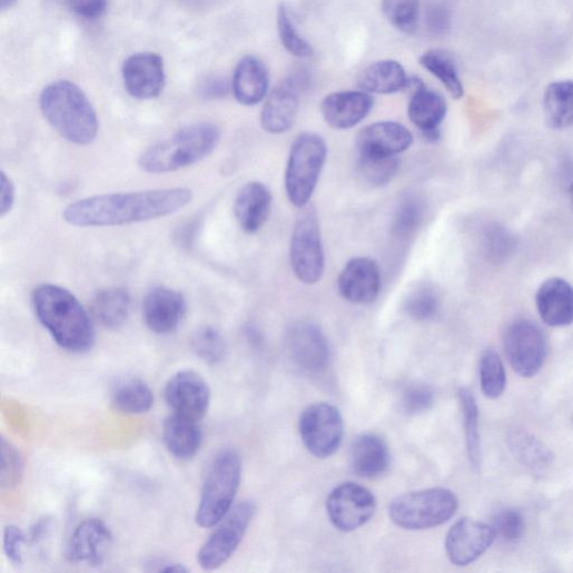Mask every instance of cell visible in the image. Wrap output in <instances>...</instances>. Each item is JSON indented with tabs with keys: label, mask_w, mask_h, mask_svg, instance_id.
Returning a JSON list of instances; mask_svg holds the SVG:
<instances>
[{
	"label": "cell",
	"mask_w": 573,
	"mask_h": 573,
	"mask_svg": "<svg viewBox=\"0 0 573 573\" xmlns=\"http://www.w3.org/2000/svg\"><path fill=\"white\" fill-rule=\"evenodd\" d=\"M192 200V190L181 187L102 195L70 205L63 219L78 228L139 224L174 215Z\"/></svg>",
	"instance_id": "6da1fadb"
},
{
	"label": "cell",
	"mask_w": 573,
	"mask_h": 573,
	"mask_svg": "<svg viewBox=\"0 0 573 573\" xmlns=\"http://www.w3.org/2000/svg\"><path fill=\"white\" fill-rule=\"evenodd\" d=\"M32 303L38 319L59 346L72 353H83L93 346V322L69 290L43 284L33 292Z\"/></svg>",
	"instance_id": "7a4b0ae2"
},
{
	"label": "cell",
	"mask_w": 573,
	"mask_h": 573,
	"mask_svg": "<svg viewBox=\"0 0 573 573\" xmlns=\"http://www.w3.org/2000/svg\"><path fill=\"white\" fill-rule=\"evenodd\" d=\"M40 107L49 124L68 141L85 146L97 138V113L75 83L58 81L48 86L40 97Z\"/></svg>",
	"instance_id": "3957f363"
},
{
	"label": "cell",
	"mask_w": 573,
	"mask_h": 573,
	"mask_svg": "<svg viewBox=\"0 0 573 573\" xmlns=\"http://www.w3.org/2000/svg\"><path fill=\"white\" fill-rule=\"evenodd\" d=\"M220 139L221 131L214 124L190 125L148 148L139 165L150 174L176 171L211 155Z\"/></svg>",
	"instance_id": "277c9868"
},
{
	"label": "cell",
	"mask_w": 573,
	"mask_h": 573,
	"mask_svg": "<svg viewBox=\"0 0 573 573\" xmlns=\"http://www.w3.org/2000/svg\"><path fill=\"white\" fill-rule=\"evenodd\" d=\"M241 471V460L235 451H224L215 458L196 516L201 527L218 525L231 511L240 486Z\"/></svg>",
	"instance_id": "5b68a950"
},
{
	"label": "cell",
	"mask_w": 573,
	"mask_h": 573,
	"mask_svg": "<svg viewBox=\"0 0 573 573\" xmlns=\"http://www.w3.org/2000/svg\"><path fill=\"white\" fill-rule=\"evenodd\" d=\"M327 158V145L313 132L299 135L290 149L285 186L289 202L304 209L310 202Z\"/></svg>",
	"instance_id": "8992f818"
},
{
	"label": "cell",
	"mask_w": 573,
	"mask_h": 573,
	"mask_svg": "<svg viewBox=\"0 0 573 573\" xmlns=\"http://www.w3.org/2000/svg\"><path fill=\"white\" fill-rule=\"evenodd\" d=\"M457 508L458 500L454 492L437 487L397 497L391 505L389 515L397 526L419 531L445 524Z\"/></svg>",
	"instance_id": "52a82bcc"
},
{
	"label": "cell",
	"mask_w": 573,
	"mask_h": 573,
	"mask_svg": "<svg viewBox=\"0 0 573 573\" xmlns=\"http://www.w3.org/2000/svg\"><path fill=\"white\" fill-rule=\"evenodd\" d=\"M290 266L305 285L320 281L325 271V254L318 218L313 209L302 213L290 240Z\"/></svg>",
	"instance_id": "ba28073f"
},
{
	"label": "cell",
	"mask_w": 573,
	"mask_h": 573,
	"mask_svg": "<svg viewBox=\"0 0 573 573\" xmlns=\"http://www.w3.org/2000/svg\"><path fill=\"white\" fill-rule=\"evenodd\" d=\"M255 514L256 505L250 501L233 507L201 547L198 555L200 565L206 570L224 565L239 547Z\"/></svg>",
	"instance_id": "9c48e42d"
},
{
	"label": "cell",
	"mask_w": 573,
	"mask_h": 573,
	"mask_svg": "<svg viewBox=\"0 0 573 573\" xmlns=\"http://www.w3.org/2000/svg\"><path fill=\"white\" fill-rule=\"evenodd\" d=\"M299 434L307 451L317 458H328L339 448L344 436L340 412L327 403L307 407L299 419Z\"/></svg>",
	"instance_id": "30bf717a"
},
{
	"label": "cell",
	"mask_w": 573,
	"mask_h": 573,
	"mask_svg": "<svg viewBox=\"0 0 573 573\" xmlns=\"http://www.w3.org/2000/svg\"><path fill=\"white\" fill-rule=\"evenodd\" d=\"M504 346L508 360L518 375L532 377L542 368L546 356V339L534 323H513L505 333Z\"/></svg>",
	"instance_id": "8fae6325"
},
{
	"label": "cell",
	"mask_w": 573,
	"mask_h": 573,
	"mask_svg": "<svg viewBox=\"0 0 573 573\" xmlns=\"http://www.w3.org/2000/svg\"><path fill=\"white\" fill-rule=\"evenodd\" d=\"M326 510L332 524L337 530L352 532L373 517L376 500L366 487L355 483H344L330 492Z\"/></svg>",
	"instance_id": "7c38bea8"
},
{
	"label": "cell",
	"mask_w": 573,
	"mask_h": 573,
	"mask_svg": "<svg viewBox=\"0 0 573 573\" xmlns=\"http://www.w3.org/2000/svg\"><path fill=\"white\" fill-rule=\"evenodd\" d=\"M308 83L307 75L299 70L289 75L274 89L261 111V126L267 132L279 135L294 126L300 96Z\"/></svg>",
	"instance_id": "4fadbf2b"
},
{
	"label": "cell",
	"mask_w": 573,
	"mask_h": 573,
	"mask_svg": "<svg viewBox=\"0 0 573 573\" xmlns=\"http://www.w3.org/2000/svg\"><path fill=\"white\" fill-rule=\"evenodd\" d=\"M165 399L174 414L200 422L208 414L211 391L200 374L180 371L168 379Z\"/></svg>",
	"instance_id": "5bb4252c"
},
{
	"label": "cell",
	"mask_w": 573,
	"mask_h": 573,
	"mask_svg": "<svg viewBox=\"0 0 573 573\" xmlns=\"http://www.w3.org/2000/svg\"><path fill=\"white\" fill-rule=\"evenodd\" d=\"M286 347L292 360L303 371L317 373L329 360V346L320 327L312 322L294 324L286 335Z\"/></svg>",
	"instance_id": "9a60e30c"
},
{
	"label": "cell",
	"mask_w": 573,
	"mask_h": 573,
	"mask_svg": "<svg viewBox=\"0 0 573 573\" xmlns=\"http://www.w3.org/2000/svg\"><path fill=\"white\" fill-rule=\"evenodd\" d=\"M495 537L492 525L473 518H462L447 534L446 552L454 564L465 566L484 554Z\"/></svg>",
	"instance_id": "2e32d148"
},
{
	"label": "cell",
	"mask_w": 573,
	"mask_h": 573,
	"mask_svg": "<svg viewBox=\"0 0 573 573\" xmlns=\"http://www.w3.org/2000/svg\"><path fill=\"white\" fill-rule=\"evenodd\" d=\"M337 287L340 296L350 304H372L381 290L377 263L366 257L349 260L338 276Z\"/></svg>",
	"instance_id": "e0dca14e"
},
{
	"label": "cell",
	"mask_w": 573,
	"mask_h": 573,
	"mask_svg": "<svg viewBox=\"0 0 573 573\" xmlns=\"http://www.w3.org/2000/svg\"><path fill=\"white\" fill-rule=\"evenodd\" d=\"M122 78L126 90L134 98H157L165 85L162 59L155 53L135 55L125 62Z\"/></svg>",
	"instance_id": "ac0fdd59"
},
{
	"label": "cell",
	"mask_w": 573,
	"mask_h": 573,
	"mask_svg": "<svg viewBox=\"0 0 573 573\" xmlns=\"http://www.w3.org/2000/svg\"><path fill=\"white\" fill-rule=\"evenodd\" d=\"M414 142L412 131L395 121H378L364 127L357 135L358 155L398 156Z\"/></svg>",
	"instance_id": "d6986e66"
},
{
	"label": "cell",
	"mask_w": 573,
	"mask_h": 573,
	"mask_svg": "<svg viewBox=\"0 0 573 573\" xmlns=\"http://www.w3.org/2000/svg\"><path fill=\"white\" fill-rule=\"evenodd\" d=\"M186 308V300L181 294L167 287H157L147 294L142 314L147 327L152 333L167 335L177 329Z\"/></svg>",
	"instance_id": "ffe728a7"
},
{
	"label": "cell",
	"mask_w": 573,
	"mask_h": 573,
	"mask_svg": "<svg viewBox=\"0 0 573 573\" xmlns=\"http://www.w3.org/2000/svg\"><path fill=\"white\" fill-rule=\"evenodd\" d=\"M112 543L109 527L99 518H88L72 533L66 556L71 562L101 564Z\"/></svg>",
	"instance_id": "44dd1931"
},
{
	"label": "cell",
	"mask_w": 573,
	"mask_h": 573,
	"mask_svg": "<svg viewBox=\"0 0 573 573\" xmlns=\"http://www.w3.org/2000/svg\"><path fill=\"white\" fill-rule=\"evenodd\" d=\"M374 100L365 91H340L324 98L320 111L328 126L338 130L350 129L371 112Z\"/></svg>",
	"instance_id": "7402d4cb"
},
{
	"label": "cell",
	"mask_w": 573,
	"mask_h": 573,
	"mask_svg": "<svg viewBox=\"0 0 573 573\" xmlns=\"http://www.w3.org/2000/svg\"><path fill=\"white\" fill-rule=\"evenodd\" d=\"M273 196L260 181H249L240 190L235 201V216L240 228L248 235L261 230L269 219Z\"/></svg>",
	"instance_id": "603a6c76"
},
{
	"label": "cell",
	"mask_w": 573,
	"mask_h": 573,
	"mask_svg": "<svg viewBox=\"0 0 573 573\" xmlns=\"http://www.w3.org/2000/svg\"><path fill=\"white\" fill-rule=\"evenodd\" d=\"M536 306L542 320L552 327L573 323V287L561 278L544 281L536 294Z\"/></svg>",
	"instance_id": "cb8c5ba5"
},
{
	"label": "cell",
	"mask_w": 573,
	"mask_h": 573,
	"mask_svg": "<svg viewBox=\"0 0 573 573\" xmlns=\"http://www.w3.org/2000/svg\"><path fill=\"white\" fill-rule=\"evenodd\" d=\"M408 115L424 138L435 142L441 138V126L447 115V103L441 93L424 85L412 92Z\"/></svg>",
	"instance_id": "d4e9b609"
},
{
	"label": "cell",
	"mask_w": 573,
	"mask_h": 573,
	"mask_svg": "<svg viewBox=\"0 0 573 573\" xmlns=\"http://www.w3.org/2000/svg\"><path fill=\"white\" fill-rule=\"evenodd\" d=\"M270 76L267 67L258 58L245 57L237 66L233 80V91L238 102L255 106L268 93Z\"/></svg>",
	"instance_id": "484cf974"
},
{
	"label": "cell",
	"mask_w": 573,
	"mask_h": 573,
	"mask_svg": "<svg viewBox=\"0 0 573 573\" xmlns=\"http://www.w3.org/2000/svg\"><path fill=\"white\" fill-rule=\"evenodd\" d=\"M353 471L360 477L375 478L391 466V452L384 439L365 434L356 438L350 449Z\"/></svg>",
	"instance_id": "4316f807"
},
{
	"label": "cell",
	"mask_w": 573,
	"mask_h": 573,
	"mask_svg": "<svg viewBox=\"0 0 573 573\" xmlns=\"http://www.w3.org/2000/svg\"><path fill=\"white\" fill-rule=\"evenodd\" d=\"M162 438L171 455L187 461L198 454L204 436L199 422L172 414L164 423Z\"/></svg>",
	"instance_id": "83f0119b"
},
{
	"label": "cell",
	"mask_w": 573,
	"mask_h": 573,
	"mask_svg": "<svg viewBox=\"0 0 573 573\" xmlns=\"http://www.w3.org/2000/svg\"><path fill=\"white\" fill-rule=\"evenodd\" d=\"M409 77L404 67L393 60L378 61L367 67L357 85L367 93L393 95L406 90Z\"/></svg>",
	"instance_id": "f1b7e54d"
},
{
	"label": "cell",
	"mask_w": 573,
	"mask_h": 573,
	"mask_svg": "<svg viewBox=\"0 0 573 573\" xmlns=\"http://www.w3.org/2000/svg\"><path fill=\"white\" fill-rule=\"evenodd\" d=\"M131 298L122 288H109L99 292L92 300L95 319L107 329H119L129 318Z\"/></svg>",
	"instance_id": "f546056e"
},
{
	"label": "cell",
	"mask_w": 573,
	"mask_h": 573,
	"mask_svg": "<svg viewBox=\"0 0 573 573\" xmlns=\"http://www.w3.org/2000/svg\"><path fill=\"white\" fill-rule=\"evenodd\" d=\"M543 106L546 121L552 128L573 126V81L551 83L545 90Z\"/></svg>",
	"instance_id": "4dcf8cb0"
},
{
	"label": "cell",
	"mask_w": 573,
	"mask_h": 573,
	"mask_svg": "<svg viewBox=\"0 0 573 573\" xmlns=\"http://www.w3.org/2000/svg\"><path fill=\"white\" fill-rule=\"evenodd\" d=\"M421 65L436 77L454 99L464 96V87L453 56L444 50H429L421 57Z\"/></svg>",
	"instance_id": "1f68e13d"
},
{
	"label": "cell",
	"mask_w": 573,
	"mask_h": 573,
	"mask_svg": "<svg viewBox=\"0 0 573 573\" xmlns=\"http://www.w3.org/2000/svg\"><path fill=\"white\" fill-rule=\"evenodd\" d=\"M113 407L128 415L148 413L154 405V396L142 379L131 378L124 382L112 395Z\"/></svg>",
	"instance_id": "d6a6232c"
},
{
	"label": "cell",
	"mask_w": 573,
	"mask_h": 573,
	"mask_svg": "<svg viewBox=\"0 0 573 573\" xmlns=\"http://www.w3.org/2000/svg\"><path fill=\"white\" fill-rule=\"evenodd\" d=\"M401 168L397 156L358 155V171L363 180L373 187L389 184Z\"/></svg>",
	"instance_id": "836d02e7"
},
{
	"label": "cell",
	"mask_w": 573,
	"mask_h": 573,
	"mask_svg": "<svg viewBox=\"0 0 573 573\" xmlns=\"http://www.w3.org/2000/svg\"><path fill=\"white\" fill-rule=\"evenodd\" d=\"M481 387L490 399L500 398L506 388V372L498 353L494 349L484 352L480 364Z\"/></svg>",
	"instance_id": "e575fe53"
},
{
	"label": "cell",
	"mask_w": 573,
	"mask_h": 573,
	"mask_svg": "<svg viewBox=\"0 0 573 573\" xmlns=\"http://www.w3.org/2000/svg\"><path fill=\"white\" fill-rule=\"evenodd\" d=\"M470 461L474 466L481 463L480 412L476 399L467 389H461L458 394Z\"/></svg>",
	"instance_id": "d590c367"
},
{
	"label": "cell",
	"mask_w": 573,
	"mask_h": 573,
	"mask_svg": "<svg viewBox=\"0 0 573 573\" xmlns=\"http://www.w3.org/2000/svg\"><path fill=\"white\" fill-rule=\"evenodd\" d=\"M425 213V204L419 197L405 198L396 210L393 234L401 240L411 238L422 226Z\"/></svg>",
	"instance_id": "8d00e7d4"
},
{
	"label": "cell",
	"mask_w": 573,
	"mask_h": 573,
	"mask_svg": "<svg viewBox=\"0 0 573 573\" xmlns=\"http://www.w3.org/2000/svg\"><path fill=\"white\" fill-rule=\"evenodd\" d=\"M382 12L389 23L405 34L416 31L421 0H382Z\"/></svg>",
	"instance_id": "74e56055"
},
{
	"label": "cell",
	"mask_w": 573,
	"mask_h": 573,
	"mask_svg": "<svg viewBox=\"0 0 573 573\" xmlns=\"http://www.w3.org/2000/svg\"><path fill=\"white\" fill-rule=\"evenodd\" d=\"M278 34L283 47L296 58H309L314 50L312 46L300 36L289 9L281 4L277 13Z\"/></svg>",
	"instance_id": "f35d334b"
},
{
	"label": "cell",
	"mask_w": 573,
	"mask_h": 573,
	"mask_svg": "<svg viewBox=\"0 0 573 573\" xmlns=\"http://www.w3.org/2000/svg\"><path fill=\"white\" fill-rule=\"evenodd\" d=\"M404 308L407 315L415 320H431L435 318L439 312V295L428 285L419 286L407 295Z\"/></svg>",
	"instance_id": "ab89813d"
},
{
	"label": "cell",
	"mask_w": 573,
	"mask_h": 573,
	"mask_svg": "<svg viewBox=\"0 0 573 573\" xmlns=\"http://www.w3.org/2000/svg\"><path fill=\"white\" fill-rule=\"evenodd\" d=\"M511 446L516 457L527 467L539 471L551 462L549 451L526 433L516 432L511 437Z\"/></svg>",
	"instance_id": "60d3db41"
},
{
	"label": "cell",
	"mask_w": 573,
	"mask_h": 573,
	"mask_svg": "<svg viewBox=\"0 0 573 573\" xmlns=\"http://www.w3.org/2000/svg\"><path fill=\"white\" fill-rule=\"evenodd\" d=\"M190 345L197 356L211 365L221 362L226 355V342L220 332L211 326L197 330Z\"/></svg>",
	"instance_id": "b9f144b4"
},
{
	"label": "cell",
	"mask_w": 573,
	"mask_h": 573,
	"mask_svg": "<svg viewBox=\"0 0 573 573\" xmlns=\"http://www.w3.org/2000/svg\"><path fill=\"white\" fill-rule=\"evenodd\" d=\"M23 460L11 443L2 439V466H0V483L3 487L17 486L23 476Z\"/></svg>",
	"instance_id": "7bdbcfd3"
},
{
	"label": "cell",
	"mask_w": 573,
	"mask_h": 573,
	"mask_svg": "<svg viewBox=\"0 0 573 573\" xmlns=\"http://www.w3.org/2000/svg\"><path fill=\"white\" fill-rule=\"evenodd\" d=\"M492 526L496 536H500L507 542L521 539L525 530L522 514L517 510L513 508H506L500 512L495 516Z\"/></svg>",
	"instance_id": "ee69618b"
},
{
	"label": "cell",
	"mask_w": 573,
	"mask_h": 573,
	"mask_svg": "<svg viewBox=\"0 0 573 573\" xmlns=\"http://www.w3.org/2000/svg\"><path fill=\"white\" fill-rule=\"evenodd\" d=\"M434 405V393L426 386H412L402 398L403 411L409 416L428 412Z\"/></svg>",
	"instance_id": "f6af8a7d"
},
{
	"label": "cell",
	"mask_w": 573,
	"mask_h": 573,
	"mask_svg": "<svg viewBox=\"0 0 573 573\" xmlns=\"http://www.w3.org/2000/svg\"><path fill=\"white\" fill-rule=\"evenodd\" d=\"M27 542V535L20 527L10 525L6 528L4 550L9 560L17 566L24 562L23 547Z\"/></svg>",
	"instance_id": "bcb514c9"
},
{
	"label": "cell",
	"mask_w": 573,
	"mask_h": 573,
	"mask_svg": "<svg viewBox=\"0 0 573 573\" xmlns=\"http://www.w3.org/2000/svg\"><path fill=\"white\" fill-rule=\"evenodd\" d=\"M69 10L87 21L101 19L108 8V0H67Z\"/></svg>",
	"instance_id": "7dc6e473"
},
{
	"label": "cell",
	"mask_w": 573,
	"mask_h": 573,
	"mask_svg": "<svg viewBox=\"0 0 573 573\" xmlns=\"http://www.w3.org/2000/svg\"><path fill=\"white\" fill-rule=\"evenodd\" d=\"M0 184H2L0 186V216L4 218L12 211L16 205L17 187L6 171H2V175H0Z\"/></svg>",
	"instance_id": "c3c4849f"
},
{
	"label": "cell",
	"mask_w": 573,
	"mask_h": 573,
	"mask_svg": "<svg viewBox=\"0 0 573 573\" xmlns=\"http://www.w3.org/2000/svg\"><path fill=\"white\" fill-rule=\"evenodd\" d=\"M427 26L432 33L445 34L451 27V14L443 4H434L427 13Z\"/></svg>",
	"instance_id": "681fc988"
},
{
	"label": "cell",
	"mask_w": 573,
	"mask_h": 573,
	"mask_svg": "<svg viewBox=\"0 0 573 573\" xmlns=\"http://www.w3.org/2000/svg\"><path fill=\"white\" fill-rule=\"evenodd\" d=\"M51 530V521L49 518H40L30 531L29 540L32 544H39L49 535Z\"/></svg>",
	"instance_id": "f907efd6"
},
{
	"label": "cell",
	"mask_w": 573,
	"mask_h": 573,
	"mask_svg": "<svg viewBox=\"0 0 573 573\" xmlns=\"http://www.w3.org/2000/svg\"><path fill=\"white\" fill-rule=\"evenodd\" d=\"M18 0H2V9L4 11L12 9L17 4Z\"/></svg>",
	"instance_id": "816d5d0a"
},
{
	"label": "cell",
	"mask_w": 573,
	"mask_h": 573,
	"mask_svg": "<svg viewBox=\"0 0 573 573\" xmlns=\"http://www.w3.org/2000/svg\"><path fill=\"white\" fill-rule=\"evenodd\" d=\"M569 194H570V200H571L572 208H573V182L570 186Z\"/></svg>",
	"instance_id": "f5cc1de1"
}]
</instances>
